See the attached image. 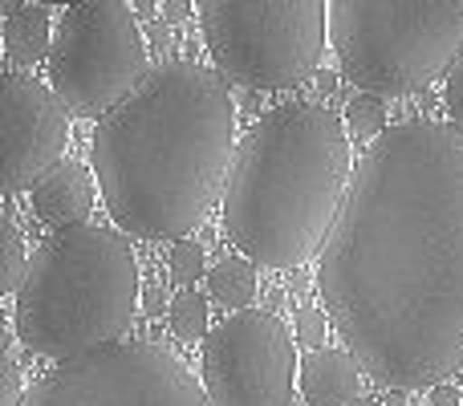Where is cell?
<instances>
[{
	"mask_svg": "<svg viewBox=\"0 0 463 406\" xmlns=\"http://www.w3.org/2000/svg\"><path fill=\"white\" fill-rule=\"evenodd\" d=\"M0 240H5V264H0V293H21L24 277H29V256H24V236L16 228L13 212L0 215Z\"/></svg>",
	"mask_w": 463,
	"mask_h": 406,
	"instance_id": "obj_16",
	"label": "cell"
},
{
	"mask_svg": "<svg viewBox=\"0 0 463 406\" xmlns=\"http://www.w3.org/2000/svg\"><path fill=\"white\" fill-rule=\"evenodd\" d=\"M329 49L370 98L415 94L463 57V0H329Z\"/></svg>",
	"mask_w": 463,
	"mask_h": 406,
	"instance_id": "obj_5",
	"label": "cell"
},
{
	"mask_svg": "<svg viewBox=\"0 0 463 406\" xmlns=\"http://www.w3.org/2000/svg\"><path fill=\"white\" fill-rule=\"evenodd\" d=\"M200 374L212 406H288L301 358L277 313L244 309L208 334Z\"/></svg>",
	"mask_w": 463,
	"mask_h": 406,
	"instance_id": "obj_9",
	"label": "cell"
},
{
	"mask_svg": "<svg viewBox=\"0 0 463 406\" xmlns=\"http://www.w3.org/2000/svg\"><path fill=\"white\" fill-rule=\"evenodd\" d=\"M138 309V260L122 231L78 223L33 256L13 329L24 350L81 358L114 345Z\"/></svg>",
	"mask_w": 463,
	"mask_h": 406,
	"instance_id": "obj_4",
	"label": "cell"
},
{
	"mask_svg": "<svg viewBox=\"0 0 463 406\" xmlns=\"http://www.w3.org/2000/svg\"><path fill=\"white\" fill-rule=\"evenodd\" d=\"M350 406H378L374 399H358V402H350Z\"/></svg>",
	"mask_w": 463,
	"mask_h": 406,
	"instance_id": "obj_25",
	"label": "cell"
},
{
	"mask_svg": "<svg viewBox=\"0 0 463 406\" xmlns=\"http://www.w3.org/2000/svg\"><path fill=\"white\" fill-rule=\"evenodd\" d=\"M70 106L57 98L53 86L8 73L0 81V184L8 195L33 192L45 175L61 167L65 143H70Z\"/></svg>",
	"mask_w": 463,
	"mask_h": 406,
	"instance_id": "obj_10",
	"label": "cell"
},
{
	"mask_svg": "<svg viewBox=\"0 0 463 406\" xmlns=\"http://www.w3.org/2000/svg\"><path fill=\"white\" fill-rule=\"evenodd\" d=\"M53 21L45 5H16L5 16V53L16 65H37L53 49Z\"/></svg>",
	"mask_w": 463,
	"mask_h": 406,
	"instance_id": "obj_13",
	"label": "cell"
},
{
	"mask_svg": "<svg viewBox=\"0 0 463 406\" xmlns=\"http://www.w3.org/2000/svg\"><path fill=\"white\" fill-rule=\"evenodd\" d=\"M236 151L224 78L195 61L155 65L94 130L106 212L138 240H184L228 192Z\"/></svg>",
	"mask_w": 463,
	"mask_h": 406,
	"instance_id": "obj_2",
	"label": "cell"
},
{
	"mask_svg": "<svg viewBox=\"0 0 463 406\" xmlns=\"http://www.w3.org/2000/svg\"><path fill=\"white\" fill-rule=\"evenodd\" d=\"M24 394H21V366H16L13 354H0V406H21Z\"/></svg>",
	"mask_w": 463,
	"mask_h": 406,
	"instance_id": "obj_20",
	"label": "cell"
},
{
	"mask_svg": "<svg viewBox=\"0 0 463 406\" xmlns=\"http://www.w3.org/2000/svg\"><path fill=\"white\" fill-rule=\"evenodd\" d=\"M293 329H297V342H305V345H313V350H321V342H326V313L313 309V305H305V309H297Z\"/></svg>",
	"mask_w": 463,
	"mask_h": 406,
	"instance_id": "obj_19",
	"label": "cell"
},
{
	"mask_svg": "<svg viewBox=\"0 0 463 406\" xmlns=\"http://www.w3.org/2000/svg\"><path fill=\"white\" fill-rule=\"evenodd\" d=\"M94 207V179L81 163L65 159L53 175H45L33 187V212L45 223H61V228H78Z\"/></svg>",
	"mask_w": 463,
	"mask_h": 406,
	"instance_id": "obj_12",
	"label": "cell"
},
{
	"mask_svg": "<svg viewBox=\"0 0 463 406\" xmlns=\"http://www.w3.org/2000/svg\"><path fill=\"white\" fill-rule=\"evenodd\" d=\"M167 264H171V280H175V285H184V288L195 285V280L203 277V248L192 244V240H179V244L171 248Z\"/></svg>",
	"mask_w": 463,
	"mask_h": 406,
	"instance_id": "obj_18",
	"label": "cell"
},
{
	"mask_svg": "<svg viewBox=\"0 0 463 406\" xmlns=\"http://www.w3.org/2000/svg\"><path fill=\"white\" fill-rule=\"evenodd\" d=\"M354 187L345 118L317 102L264 114L236 151L224 228L264 269H297L329 244Z\"/></svg>",
	"mask_w": 463,
	"mask_h": 406,
	"instance_id": "obj_3",
	"label": "cell"
},
{
	"mask_svg": "<svg viewBox=\"0 0 463 406\" xmlns=\"http://www.w3.org/2000/svg\"><path fill=\"white\" fill-rule=\"evenodd\" d=\"M463 394L456 391V386H435L431 391V406H459Z\"/></svg>",
	"mask_w": 463,
	"mask_h": 406,
	"instance_id": "obj_23",
	"label": "cell"
},
{
	"mask_svg": "<svg viewBox=\"0 0 463 406\" xmlns=\"http://www.w3.org/2000/svg\"><path fill=\"white\" fill-rule=\"evenodd\" d=\"M146 313H163V297L159 293H146Z\"/></svg>",
	"mask_w": 463,
	"mask_h": 406,
	"instance_id": "obj_24",
	"label": "cell"
},
{
	"mask_svg": "<svg viewBox=\"0 0 463 406\" xmlns=\"http://www.w3.org/2000/svg\"><path fill=\"white\" fill-rule=\"evenodd\" d=\"M146 41L122 0H81L57 21L49 81L73 114H110L146 78Z\"/></svg>",
	"mask_w": 463,
	"mask_h": 406,
	"instance_id": "obj_7",
	"label": "cell"
},
{
	"mask_svg": "<svg viewBox=\"0 0 463 406\" xmlns=\"http://www.w3.org/2000/svg\"><path fill=\"white\" fill-rule=\"evenodd\" d=\"M21 406H212V399L171 350L155 342H114L61 362Z\"/></svg>",
	"mask_w": 463,
	"mask_h": 406,
	"instance_id": "obj_8",
	"label": "cell"
},
{
	"mask_svg": "<svg viewBox=\"0 0 463 406\" xmlns=\"http://www.w3.org/2000/svg\"><path fill=\"white\" fill-rule=\"evenodd\" d=\"M317 285L342 342L394 391L463 370V130L391 127L358 163Z\"/></svg>",
	"mask_w": 463,
	"mask_h": 406,
	"instance_id": "obj_1",
	"label": "cell"
},
{
	"mask_svg": "<svg viewBox=\"0 0 463 406\" xmlns=\"http://www.w3.org/2000/svg\"><path fill=\"white\" fill-rule=\"evenodd\" d=\"M208 293H212V301H220L224 309L244 313L248 301L256 297V264L252 260H240V256H228V260L212 264Z\"/></svg>",
	"mask_w": 463,
	"mask_h": 406,
	"instance_id": "obj_14",
	"label": "cell"
},
{
	"mask_svg": "<svg viewBox=\"0 0 463 406\" xmlns=\"http://www.w3.org/2000/svg\"><path fill=\"white\" fill-rule=\"evenodd\" d=\"M203 37L220 73L252 90H293L326 53V0H203Z\"/></svg>",
	"mask_w": 463,
	"mask_h": 406,
	"instance_id": "obj_6",
	"label": "cell"
},
{
	"mask_svg": "<svg viewBox=\"0 0 463 406\" xmlns=\"http://www.w3.org/2000/svg\"><path fill=\"white\" fill-rule=\"evenodd\" d=\"M383 127H386V110H383V102H378V98H370V94L350 98V106H345V130H354V135H358V143H362V138L383 135Z\"/></svg>",
	"mask_w": 463,
	"mask_h": 406,
	"instance_id": "obj_17",
	"label": "cell"
},
{
	"mask_svg": "<svg viewBox=\"0 0 463 406\" xmlns=\"http://www.w3.org/2000/svg\"><path fill=\"white\" fill-rule=\"evenodd\" d=\"M171 317V334L179 337V342H208V301H203L195 288H184V293L171 301L167 309Z\"/></svg>",
	"mask_w": 463,
	"mask_h": 406,
	"instance_id": "obj_15",
	"label": "cell"
},
{
	"mask_svg": "<svg viewBox=\"0 0 463 406\" xmlns=\"http://www.w3.org/2000/svg\"><path fill=\"white\" fill-rule=\"evenodd\" d=\"M159 13H163V21L179 24V21H187V16L195 13V5H187V0H167V5H159Z\"/></svg>",
	"mask_w": 463,
	"mask_h": 406,
	"instance_id": "obj_22",
	"label": "cell"
},
{
	"mask_svg": "<svg viewBox=\"0 0 463 406\" xmlns=\"http://www.w3.org/2000/svg\"><path fill=\"white\" fill-rule=\"evenodd\" d=\"M362 362L350 350H313L309 358H301V386L309 406H350L362 399Z\"/></svg>",
	"mask_w": 463,
	"mask_h": 406,
	"instance_id": "obj_11",
	"label": "cell"
},
{
	"mask_svg": "<svg viewBox=\"0 0 463 406\" xmlns=\"http://www.w3.org/2000/svg\"><path fill=\"white\" fill-rule=\"evenodd\" d=\"M448 106H451V114H456V127L463 130V57L456 61V70H451V78H448Z\"/></svg>",
	"mask_w": 463,
	"mask_h": 406,
	"instance_id": "obj_21",
	"label": "cell"
}]
</instances>
